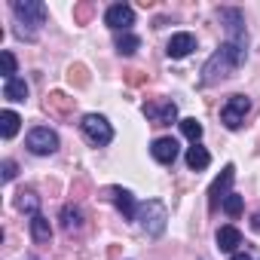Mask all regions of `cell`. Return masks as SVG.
Instances as JSON below:
<instances>
[{"label": "cell", "instance_id": "1", "mask_svg": "<svg viewBox=\"0 0 260 260\" xmlns=\"http://www.w3.org/2000/svg\"><path fill=\"white\" fill-rule=\"evenodd\" d=\"M245 52H248V37H245V31H242V34H230L226 43L205 61V68H202V86H214V83L233 77V74L242 68Z\"/></svg>", "mask_w": 260, "mask_h": 260}, {"label": "cell", "instance_id": "2", "mask_svg": "<svg viewBox=\"0 0 260 260\" xmlns=\"http://www.w3.org/2000/svg\"><path fill=\"white\" fill-rule=\"evenodd\" d=\"M13 13H16V34L22 40H37L40 25L46 22V7L40 0H16Z\"/></svg>", "mask_w": 260, "mask_h": 260}, {"label": "cell", "instance_id": "3", "mask_svg": "<svg viewBox=\"0 0 260 260\" xmlns=\"http://www.w3.org/2000/svg\"><path fill=\"white\" fill-rule=\"evenodd\" d=\"M138 220H141V226L147 230V236H162V230H166V220H169V211H166V205L159 202V199H150V202H144L141 205V211H138Z\"/></svg>", "mask_w": 260, "mask_h": 260}, {"label": "cell", "instance_id": "4", "mask_svg": "<svg viewBox=\"0 0 260 260\" xmlns=\"http://www.w3.org/2000/svg\"><path fill=\"white\" fill-rule=\"evenodd\" d=\"M80 125H83V135H86L95 147H104V144L113 141V128H110V122H107L104 116H98V113H86Z\"/></svg>", "mask_w": 260, "mask_h": 260}, {"label": "cell", "instance_id": "5", "mask_svg": "<svg viewBox=\"0 0 260 260\" xmlns=\"http://www.w3.org/2000/svg\"><path fill=\"white\" fill-rule=\"evenodd\" d=\"M248 110H251V101H248L245 95H230L226 104L220 107V122H223L226 128H242Z\"/></svg>", "mask_w": 260, "mask_h": 260}, {"label": "cell", "instance_id": "6", "mask_svg": "<svg viewBox=\"0 0 260 260\" xmlns=\"http://www.w3.org/2000/svg\"><path fill=\"white\" fill-rule=\"evenodd\" d=\"M28 150L31 153H37V156H49V153H55L58 150V135L52 132V128H46V125H37V128H31L28 132Z\"/></svg>", "mask_w": 260, "mask_h": 260}, {"label": "cell", "instance_id": "7", "mask_svg": "<svg viewBox=\"0 0 260 260\" xmlns=\"http://www.w3.org/2000/svg\"><path fill=\"white\" fill-rule=\"evenodd\" d=\"M144 116L153 125H172L178 119V107H175V101H147L144 104Z\"/></svg>", "mask_w": 260, "mask_h": 260}, {"label": "cell", "instance_id": "8", "mask_svg": "<svg viewBox=\"0 0 260 260\" xmlns=\"http://www.w3.org/2000/svg\"><path fill=\"white\" fill-rule=\"evenodd\" d=\"M233 178H236V169H233V166H223V172L214 178V184H211V190H208V211H217L220 199H226V196H230L226 190H230Z\"/></svg>", "mask_w": 260, "mask_h": 260}, {"label": "cell", "instance_id": "9", "mask_svg": "<svg viewBox=\"0 0 260 260\" xmlns=\"http://www.w3.org/2000/svg\"><path fill=\"white\" fill-rule=\"evenodd\" d=\"M104 22H107V28H113V31H128L135 25V10L132 7H125V4H113L107 13H104Z\"/></svg>", "mask_w": 260, "mask_h": 260}, {"label": "cell", "instance_id": "10", "mask_svg": "<svg viewBox=\"0 0 260 260\" xmlns=\"http://www.w3.org/2000/svg\"><path fill=\"white\" fill-rule=\"evenodd\" d=\"M107 196L113 199V205L122 211V217H125V220H135V217H138L135 199H132V193H128V190H122V187H107Z\"/></svg>", "mask_w": 260, "mask_h": 260}, {"label": "cell", "instance_id": "11", "mask_svg": "<svg viewBox=\"0 0 260 260\" xmlns=\"http://www.w3.org/2000/svg\"><path fill=\"white\" fill-rule=\"evenodd\" d=\"M150 153H153V159H156V162L172 166V162L178 159V141H175V138H156V141H153V147H150Z\"/></svg>", "mask_w": 260, "mask_h": 260}, {"label": "cell", "instance_id": "12", "mask_svg": "<svg viewBox=\"0 0 260 260\" xmlns=\"http://www.w3.org/2000/svg\"><path fill=\"white\" fill-rule=\"evenodd\" d=\"M193 49H196V37L187 34V31H181V34H175V37L169 40V49H166V52H169L172 58H187Z\"/></svg>", "mask_w": 260, "mask_h": 260}, {"label": "cell", "instance_id": "13", "mask_svg": "<svg viewBox=\"0 0 260 260\" xmlns=\"http://www.w3.org/2000/svg\"><path fill=\"white\" fill-rule=\"evenodd\" d=\"M74 107H77V101L68 98L64 92H49V95H46V110L55 113V116H71Z\"/></svg>", "mask_w": 260, "mask_h": 260}, {"label": "cell", "instance_id": "14", "mask_svg": "<svg viewBox=\"0 0 260 260\" xmlns=\"http://www.w3.org/2000/svg\"><path fill=\"white\" fill-rule=\"evenodd\" d=\"M242 245V233L236 226H220L217 230V248L226 254H236V248Z\"/></svg>", "mask_w": 260, "mask_h": 260}, {"label": "cell", "instance_id": "15", "mask_svg": "<svg viewBox=\"0 0 260 260\" xmlns=\"http://www.w3.org/2000/svg\"><path fill=\"white\" fill-rule=\"evenodd\" d=\"M31 239H34L37 245H46V242L52 239V226H49V220H46L43 214H34V217H31Z\"/></svg>", "mask_w": 260, "mask_h": 260}, {"label": "cell", "instance_id": "16", "mask_svg": "<svg viewBox=\"0 0 260 260\" xmlns=\"http://www.w3.org/2000/svg\"><path fill=\"white\" fill-rule=\"evenodd\" d=\"M208 162H211V153H208L205 147L193 144V147L187 150V166H190L193 172H202V169H208Z\"/></svg>", "mask_w": 260, "mask_h": 260}, {"label": "cell", "instance_id": "17", "mask_svg": "<svg viewBox=\"0 0 260 260\" xmlns=\"http://www.w3.org/2000/svg\"><path fill=\"white\" fill-rule=\"evenodd\" d=\"M16 208L19 211H25V214H40V199H37V193L34 190H22L19 196H16Z\"/></svg>", "mask_w": 260, "mask_h": 260}, {"label": "cell", "instance_id": "18", "mask_svg": "<svg viewBox=\"0 0 260 260\" xmlns=\"http://www.w3.org/2000/svg\"><path fill=\"white\" fill-rule=\"evenodd\" d=\"M4 98H10V101H25V98H28V83H25L22 77L7 80V86H4Z\"/></svg>", "mask_w": 260, "mask_h": 260}, {"label": "cell", "instance_id": "19", "mask_svg": "<svg viewBox=\"0 0 260 260\" xmlns=\"http://www.w3.org/2000/svg\"><path fill=\"white\" fill-rule=\"evenodd\" d=\"M61 226H64L68 233H77V230L83 226V211H80L77 205H64V208H61Z\"/></svg>", "mask_w": 260, "mask_h": 260}, {"label": "cell", "instance_id": "20", "mask_svg": "<svg viewBox=\"0 0 260 260\" xmlns=\"http://www.w3.org/2000/svg\"><path fill=\"white\" fill-rule=\"evenodd\" d=\"M19 113H13V110H4V113H0V135H4L7 141L10 138H16V132H19Z\"/></svg>", "mask_w": 260, "mask_h": 260}, {"label": "cell", "instance_id": "21", "mask_svg": "<svg viewBox=\"0 0 260 260\" xmlns=\"http://www.w3.org/2000/svg\"><path fill=\"white\" fill-rule=\"evenodd\" d=\"M138 46H141V37L128 34V31L116 37V52H119V55H135V52H138Z\"/></svg>", "mask_w": 260, "mask_h": 260}, {"label": "cell", "instance_id": "22", "mask_svg": "<svg viewBox=\"0 0 260 260\" xmlns=\"http://www.w3.org/2000/svg\"><path fill=\"white\" fill-rule=\"evenodd\" d=\"M181 132H184V138H190L193 144L202 138V122L199 119H193V116H187V119H181Z\"/></svg>", "mask_w": 260, "mask_h": 260}, {"label": "cell", "instance_id": "23", "mask_svg": "<svg viewBox=\"0 0 260 260\" xmlns=\"http://www.w3.org/2000/svg\"><path fill=\"white\" fill-rule=\"evenodd\" d=\"M242 208H245V199H242L239 193H230V196L223 199V211H226L230 217H239V214H242Z\"/></svg>", "mask_w": 260, "mask_h": 260}, {"label": "cell", "instance_id": "24", "mask_svg": "<svg viewBox=\"0 0 260 260\" xmlns=\"http://www.w3.org/2000/svg\"><path fill=\"white\" fill-rule=\"evenodd\" d=\"M0 64H4V80H13L16 77V55L10 49L0 52Z\"/></svg>", "mask_w": 260, "mask_h": 260}, {"label": "cell", "instance_id": "25", "mask_svg": "<svg viewBox=\"0 0 260 260\" xmlns=\"http://www.w3.org/2000/svg\"><path fill=\"white\" fill-rule=\"evenodd\" d=\"M74 19H77V25H86L92 19V4H77L74 7Z\"/></svg>", "mask_w": 260, "mask_h": 260}, {"label": "cell", "instance_id": "26", "mask_svg": "<svg viewBox=\"0 0 260 260\" xmlns=\"http://www.w3.org/2000/svg\"><path fill=\"white\" fill-rule=\"evenodd\" d=\"M0 169H4V181H13L16 172H19V166H16L13 159H4V166H0Z\"/></svg>", "mask_w": 260, "mask_h": 260}, {"label": "cell", "instance_id": "27", "mask_svg": "<svg viewBox=\"0 0 260 260\" xmlns=\"http://www.w3.org/2000/svg\"><path fill=\"white\" fill-rule=\"evenodd\" d=\"M83 74H86V71L77 64V68H71V74H68V77H71V83H77V86H86V77H83Z\"/></svg>", "mask_w": 260, "mask_h": 260}, {"label": "cell", "instance_id": "28", "mask_svg": "<svg viewBox=\"0 0 260 260\" xmlns=\"http://www.w3.org/2000/svg\"><path fill=\"white\" fill-rule=\"evenodd\" d=\"M128 83H132V86H141V83H147V74H141V71H128Z\"/></svg>", "mask_w": 260, "mask_h": 260}, {"label": "cell", "instance_id": "29", "mask_svg": "<svg viewBox=\"0 0 260 260\" xmlns=\"http://www.w3.org/2000/svg\"><path fill=\"white\" fill-rule=\"evenodd\" d=\"M251 230H257V233H260V211H257V214L251 217Z\"/></svg>", "mask_w": 260, "mask_h": 260}, {"label": "cell", "instance_id": "30", "mask_svg": "<svg viewBox=\"0 0 260 260\" xmlns=\"http://www.w3.org/2000/svg\"><path fill=\"white\" fill-rule=\"evenodd\" d=\"M230 260H251V257H248V254H245V251H236V254H233V257H230Z\"/></svg>", "mask_w": 260, "mask_h": 260}]
</instances>
